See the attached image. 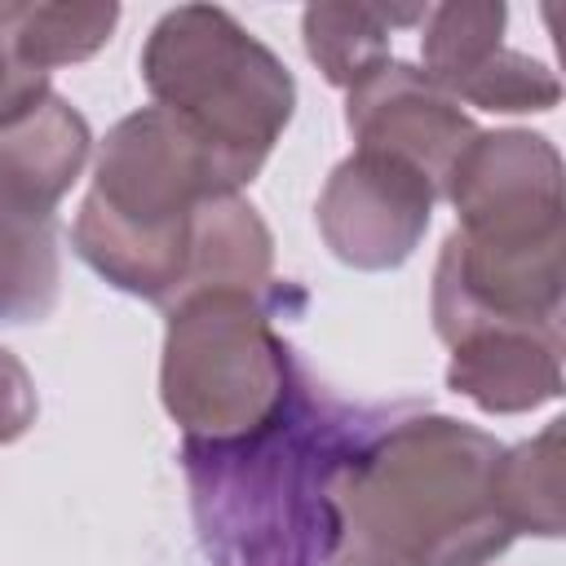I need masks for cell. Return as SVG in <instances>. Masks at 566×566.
<instances>
[{"instance_id": "obj_13", "label": "cell", "mask_w": 566, "mask_h": 566, "mask_svg": "<svg viewBox=\"0 0 566 566\" xmlns=\"http://www.w3.org/2000/svg\"><path fill=\"white\" fill-rule=\"evenodd\" d=\"M429 4H310L301 13V40L327 84L354 88L389 57L394 27L424 22Z\"/></svg>"}, {"instance_id": "obj_2", "label": "cell", "mask_w": 566, "mask_h": 566, "mask_svg": "<svg viewBox=\"0 0 566 566\" xmlns=\"http://www.w3.org/2000/svg\"><path fill=\"white\" fill-rule=\"evenodd\" d=\"M411 411V407H407ZM394 416L336 486L332 566H486L509 544L491 478L495 433L455 416Z\"/></svg>"}, {"instance_id": "obj_3", "label": "cell", "mask_w": 566, "mask_h": 566, "mask_svg": "<svg viewBox=\"0 0 566 566\" xmlns=\"http://www.w3.org/2000/svg\"><path fill=\"white\" fill-rule=\"evenodd\" d=\"M252 177V164L172 111L142 106L102 137L71 243L97 279L168 310L190 274L195 212L217 195H239Z\"/></svg>"}, {"instance_id": "obj_7", "label": "cell", "mask_w": 566, "mask_h": 566, "mask_svg": "<svg viewBox=\"0 0 566 566\" xmlns=\"http://www.w3.org/2000/svg\"><path fill=\"white\" fill-rule=\"evenodd\" d=\"M438 199L455 208V230L469 239L566 234L562 155L544 133L478 128L473 142L455 155Z\"/></svg>"}, {"instance_id": "obj_16", "label": "cell", "mask_w": 566, "mask_h": 566, "mask_svg": "<svg viewBox=\"0 0 566 566\" xmlns=\"http://www.w3.org/2000/svg\"><path fill=\"white\" fill-rule=\"evenodd\" d=\"M62 256L53 217L0 199V323H40L57 305Z\"/></svg>"}, {"instance_id": "obj_4", "label": "cell", "mask_w": 566, "mask_h": 566, "mask_svg": "<svg viewBox=\"0 0 566 566\" xmlns=\"http://www.w3.org/2000/svg\"><path fill=\"white\" fill-rule=\"evenodd\" d=\"M305 305L301 287L195 292L164 310L159 398L181 442H230L261 429L296 380V349L274 332V314Z\"/></svg>"}, {"instance_id": "obj_9", "label": "cell", "mask_w": 566, "mask_h": 566, "mask_svg": "<svg viewBox=\"0 0 566 566\" xmlns=\"http://www.w3.org/2000/svg\"><path fill=\"white\" fill-rule=\"evenodd\" d=\"M509 9L500 0L429 4L420 22L424 75L460 106L478 111H553L562 102L557 75L522 49L504 44Z\"/></svg>"}, {"instance_id": "obj_8", "label": "cell", "mask_w": 566, "mask_h": 566, "mask_svg": "<svg viewBox=\"0 0 566 566\" xmlns=\"http://www.w3.org/2000/svg\"><path fill=\"white\" fill-rule=\"evenodd\" d=\"M438 186L380 150L345 155L318 195V234L354 270H398L424 239Z\"/></svg>"}, {"instance_id": "obj_11", "label": "cell", "mask_w": 566, "mask_h": 566, "mask_svg": "<svg viewBox=\"0 0 566 566\" xmlns=\"http://www.w3.org/2000/svg\"><path fill=\"white\" fill-rule=\"evenodd\" d=\"M562 327H478L447 363V389L486 416H522L562 398Z\"/></svg>"}, {"instance_id": "obj_18", "label": "cell", "mask_w": 566, "mask_h": 566, "mask_svg": "<svg viewBox=\"0 0 566 566\" xmlns=\"http://www.w3.org/2000/svg\"><path fill=\"white\" fill-rule=\"evenodd\" d=\"M44 93H49V75L31 71L27 62H18L9 53V44L0 40V128L13 124L22 111H31Z\"/></svg>"}, {"instance_id": "obj_5", "label": "cell", "mask_w": 566, "mask_h": 566, "mask_svg": "<svg viewBox=\"0 0 566 566\" xmlns=\"http://www.w3.org/2000/svg\"><path fill=\"white\" fill-rule=\"evenodd\" d=\"M142 80L155 106L256 172L296 111V80L283 57L217 4L168 9L146 35Z\"/></svg>"}, {"instance_id": "obj_12", "label": "cell", "mask_w": 566, "mask_h": 566, "mask_svg": "<svg viewBox=\"0 0 566 566\" xmlns=\"http://www.w3.org/2000/svg\"><path fill=\"white\" fill-rule=\"evenodd\" d=\"M93 150L88 119L62 97L44 93L31 111L0 128V199L53 217Z\"/></svg>"}, {"instance_id": "obj_17", "label": "cell", "mask_w": 566, "mask_h": 566, "mask_svg": "<svg viewBox=\"0 0 566 566\" xmlns=\"http://www.w3.org/2000/svg\"><path fill=\"white\" fill-rule=\"evenodd\" d=\"M35 411H40V402H35L27 363L0 345V447L18 442L35 424Z\"/></svg>"}, {"instance_id": "obj_6", "label": "cell", "mask_w": 566, "mask_h": 566, "mask_svg": "<svg viewBox=\"0 0 566 566\" xmlns=\"http://www.w3.org/2000/svg\"><path fill=\"white\" fill-rule=\"evenodd\" d=\"M566 234L469 239L451 230L433 265V332L455 345L478 327H562Z\"/></svg>"}, {"instance_id": "obj_10", "label": "cell", "mask_w": 566, "mask_h": 566, "mask_svg": "<svg viewBox=\"0 0 566 566\" xmlns=\"http://www.w3.org/2000/svg\"><path fill=\"white\" fill-rule=\"evenodd\" d=\"M345 128L354 150H380L420 168L438 195L455 155L473 142L478 124L411 62L385 57L371 75L345 88Z\"/></svg>"}, {"instance_id": "obj_1", "label": "cell", "mask_w": 566, "mask_h": 566, "mask_svg": "<svg viewBox=\"0 0 566 566\" xmlns=\"http://www.w3.org/2000/svg\"><path fill=\"white\" fill-rule=\"evenodd\" d=\"M407 407L327 394L301 363L283 407L230 442H181L199 548L212 566H332L336 486L354 455Z\"/></svg>"}, {"instance_id": "obj_15", "label": "cell", "mask_w": 566, "mask_h": 566, "mask_svg": "<svg viewBox=\"0 0 566 566\" xmlns=\"http://www.w3.org/2000/svg\"><path fill=\"white\" fill-rule=\"evenodd\" d=\"M562 442H566V420H548L535 438L500 451L491 495L513 535L557 539L566 531V509H562L566 451H562Z\"/></svg>"}, {"instance_id": "obj_14", "label": "cell", "mask_w": 566, "mask_h": 566, "mask_svg": "<svg viewBox=\"0 0 566 566\" xmlns=\"http://www.w3.org/2000/svg\"><path fill=\"white\" fill-rule=\"evenodd\" d=\"M119 22V4L102 0H0V40L31 71H53L93 57Z\"/></svg>"}]
</instances>
